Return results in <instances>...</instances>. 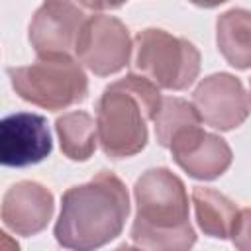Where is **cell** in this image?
I'll use <instances>...</instances> for the list:
<instances>
[{"instance_id":"cell-5","label":"cell","mask_w":251,"mask_h":251,"mask_svg":"<svg viewBox=\"0 0 251 251\" xmlns=\"http://www.w3.org/2000/svg\"><path fill=\"white\" fill-rule=\"evenodd\" d=\"M200 55L192 43L163 29H145L135 37V69L151 82L180 90L198 75Z\"/></svg>"},{"instance_id":"cell-17","label":"cell","mask_w":251,"mask_h":251,"mask_svg":"<svg viewBox=\"0 0 251 251\" xmlns=\"http://www.w3.org/2000/svg\"><path fill=\"white\" fill-rule=\"evenodd\" d=\"M76 2L86 12H100V10H106V8H118L126 0H76Z\"/></svg>"},{"instance_id":"cell-13","label":"cell","mask_w":251,"mask_h":251,"mask_svg":"<svg viewBox=\"0 0 251 251\" xmlns=\"http://www.w3.org/2000/svg\"><path fill=\"white\" fill-rule=\"evenodd\" d=\"M192 200L196 206L198 224L208 235L212 237L231 235L235 218L239 214L233 202H229L226 196L218 194L216 190L200 188V186L192 190Z\"/></svg>"},{"instance_id":"cell-1","label":"cell","mask_w":251,"mask_h":251,"mask_svg":"<svg viewBox=\"0 0 251 251\" xmlns=\"http://www.w3.org/2000/svg\"><path fill=\"white\" fill-rule=\"evenodd\" d=\"M129 212L122 180L100 173L86 184L63 194L61 216L55 226L57 241L71 249H92L120 235Z\"/></svg>"},{"instance_id":"cell-2","label":"cell","mask_w":251,"mask_h":251,"mask_svg":"<svg viewBox=\"0 0 251 251\" xmlns=\"http://www.w3.org/2000/svg\"><path fill=\"white\" fill-rule=\"evenodd\" d=\"M161 96L147 76L129 75L110 84L96 106V131L106 155L120 159L141 151L147 143V120L161 110Z\"/></svg>"},{"instance_id":"cell-10","label":"cell","mask_w":251,"mask_h":251,"mask_svg":"<svg viewBox=\"0 0 251 251\" xmlns=\"http://www.w3.org/2000/svg\"><path fill=\"white\" fill-rule=\"evenodd\" d=\"M175 161L198 178H214L231 163V151L222 137L200 129V122L176 131L169 143Z\"/></svg>"},{"instance_id":"cell-8","label":"cell","mask_w":251,"mask_h":251,"mask_svg":"<svg viewBox=\"0 0 251 251\" xmlns=\"http://www.w3.org/2000/svg\"><path fill=\"white\" fill-rule=\"evenodd\" d=\"M47 120L31 112H16L0 122V161L4 167H29L51 153Z\"/></svg>"},{"instance_id":"cell-9","label":"cell","mask_w":251,"mask_h":251,"mask_svg":"<svg viewBox=\"0 0 251 251\" xmlns=\"http://www.w3.org/2000/svg\"><path fill=\"white\" fill-rule=\"evenodd\" d=\"M249 98L237 78L231 75L208 76L194 92V108L202 122L218 129L239 126L249 114Z\"/></svg>"},{"instance_id":"cell-14","label":"cell","mask_w":251,"mask_h":251,"mask_svg":"<svg viewBox=\"0 0 251 251\" xmlns=\"http://www.w3.org/2000/svg\"><path fill=\"white\" fill-rule=\"evenodd\" d=\"M57 133L61 139V149L67 157L75 161H84L94 151L96 143V124L86 112H71L57 120Z\"/></svg>"},{"instance_id":"cell-6","label":"cell","mask_w":251,"mask_h":251,"mask_svg":"<svg viewBox=\"0 0 251 251\" xmlns=\"http://www.w3.org/2000/svg\"><path fill=\"white\" fill-rule=\"evenodd\" d=\"M76 57L96 75L120 71L129 57V37L124 24L110 16H92L80 29Z\"/></svg>"},{"instance_id":"cell-18","label":"cell","mask_w":251,"mask_h":251,"mask_svg":"<svg viewBox=\"0 0 251 251\" xmlns=\"http://www.w3.org/2000/svg\"><path fill=\"white\" fill-rule=\"evenodd\" d=\"M190 2H194V4H198V6L212 8V6H218V4H222V2H226V0H190Z\"/></svg>"},{"instance_id":"cell-15","label":"cell","mask_w":251,"mask_h":251,"mask_svg":"<svg viewBox=\"0 0 251 251\" xmlns=\"http://www.w3.org/2000/svg\"><path fill=\"white\" fill-rule=\"evenodd\" d=\"M202 122L196 108L180 98H167L161 104V110L155 118V133L163 147H169L173 135L192 124Z\"/></svg>"},{"instance_id":"cell-11","label":"cell","mask_w":251,"mask_h":251,"mask_svg":"<svg viewBox=\"0 0 251 251\" xmlns=\"http://www.w3.org/2000/svg\"><path fill=\"white\" fill-rule=\"evenodd\" d=\"M51 212V194L35 182H18L4 194L2 220L16 233L29 235L39 231L49 222Z\"/></svg>"},{"instance_id":"cell-12","label":"cell","mask_w":251,"mask_h":251,"mask_svg":"<svg viewBox=\"0 0 251 251\" xmlns=\"http://www.w3.org/2000/svg\"><path fill=\"white\" fill-rule=\"evenodd\" d=\"M218 49L229 65L251 67V12L229 10L218 20Z\"/></svg>"},{"instance_id":"cell-4","label":"cell","mask_w":251,"mask_h":251,"mask_svg":"<svg viewBox=\"0 0 251 251\" xmlns=\"http://www.w3.org/2000/svg\"><path fill=\"white\" fill-rule=\"evenodd\" d=\"M8 75L24 100L47 110H63L86 98V76L65 53L39 55L35 63L10 69Z\"/></svg>"},{"instance_id":"cell-3","label":"cell","mask_w":251,"mask_h":251,"mask_svg":"<svg viewBox=\"0 0 251 251\" xmlns=\"http://www.w3.org/2000/svg\"><path fill=\"white\" fill-rule=\"evenodd\" d=\"M137 216L131 239L139 247H188L194 231L188 224V198L182 182L167 169L147 171L135 184Z\"/></svg>"},{"instance_id":"cell-7","label":"cell","mask_w":251,"mask_h":251,"mask_svg":"<svg viewBox=\"0 0 251 251\" xmlns=\"http://www.w3.org/2000/svg\"><path fill=\"white\" fill-rule=\"evenodd\" d=\"M88 12L76 0H45L29 24V41L37 55L65 53L76 49V41Z\"/></svg>"},{"instance_id":"cell-16","label":"cell","mask_w":251,"mask_h":251,"mask_svg":"<svg viewBox=\"0 0 251 251\" xmlns=\"http://www.w3.org/2000/svg\"><path fill=\"white\" fill-rule=\"evenodd\" d=\"M231 235H233V243L237 247H241V249H249L251 247V208L241 210L237 214L233 229H231Z\"/></svg>"}]
</instances>
